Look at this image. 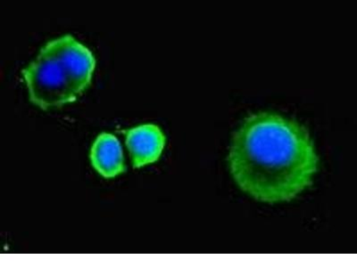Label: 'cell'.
Masks as SVG:
<instances>
[{"label":"cell","instance_id":"obj_1","mask_svg":"<svg viewBox=\"0 0 357 267\" xmlns=\"http://www.w3.org/2000/svg\"><path fill=\"white\" fill-rule=\"evenodd\" d=\"M229 173L257 202L294 200L314 182L320 160L310 134L294 119L271 111L248 116L232 136Z\"/></svg>","mask_w":357,"mask_h":267},{"label":"cell","instance_id":"obj_2","mask_svg":"<svg viewBox=\"0 0 357 267\" xmlns=\"http://www.w3.org/2000/svg\"><path fill=\"white\" fill-rule=\"evenodd\" d=\"M95 66L91 51L71 35L50 41L22 70L31 103L47 110L77 100L91 85Z\"/></svg>","mask_w":357,"mask_h":267},{"label":"cell","instance_id":"obj_3","mask_svg":"<svg viewBox=\"0 0 357 267\" xmlns=\"http://www.w3.org/2000/svg\"><path fill=\"white\" fill-rule=\"evenodd\" d=\"M165 145L164 133L153 124L137 127L126 133V145L134 168L154 163L160 158Z\"/></svg>","mask_w":357,"mask_h":267},{"label":"cell","instance_id":"obj_4","mask_svg":"<svg viewBox=\"0 0 357 267\" xmlns=\"http://www.w3.org/2000/svg\"><path fill=\"white\" fill-rule=\"evenodd\" d=\"M91 161L95 170L106 178H113L126 170L122 147L116 136L103 133L92 145Z\"/></svg>","mask_w":357,"mask_h":267}]
</instances>
